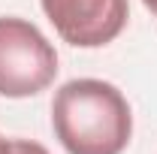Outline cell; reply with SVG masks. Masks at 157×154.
I'll return each mask as SVG.
<instances>
[{"label": "cell", "instance_id": "obj_6", "mask_svg": "<svg viewBox=\"0 0 157 154\" xmlns=\"http://www.w3.org/2000/svg\"><path fill=\"white\" fill-rule=\"evenodd\" d=\"M142 3H145L148 12H154V15H157V0H142Z\"/></svg>", "mask_w": 157, "mask_h": 154}, {"label": "cell", "instance_id": "obj_2", "mask_svg": "<svg viewBox=\"0 0 157 154\" xmlns=\"http://www.w3.org/2000/svg\"><path fill=\"white\" fill-rule=\"evenodd\" d=\"M58 70V52L36 24L18 15L0 18V97H36L55 82Z\"/></svg>", "mask_w": 157, "mask_h": 154}, {"label": "cell", "instance_id": "obj_1", "mask_svg": "<svg viewBox=\"0 0 157 154\" xmlns=\"http://www.w3.org/2000/svg\"><path fill=\"white\" fill-rule=\"evenodd\" d=\"M52 130L67 154H124L133 136V112L112 82L73 79L55 91Z\"/></svg>", "mask_w": 157, "mask_h": 154}, {"label": "cell", "instance_id": "obj_5", "mask_svg": "<svg viewBox=\"0 0 157 154\" xmlns=\"http://www.w3.org/2000/svg\"><path fill=\"white\" fill-rule=\"evenodd\" d=\"M0 154H12V139H3L0 136Z\"/></svg>", "mask_w": 157, "mask_h": 154}, {"label": "cell", "instance_id": "obj_4", "mask_svg": "<svg viewBox=\"0 0 157 154\" xmlns=\"http://www.w3.org/2000/svg\"><path fill=\"white\" fill-rule=\"evenodd\" d=\"M12 154H48V148L33 139H12Z\"/></svg>", "mask_w": 157, "mask_h": 154}, {"label": "cell", "instance_id": "obj_3", "mask_svg": "<svg viewBox=\"0 0 157 154\" xmlns=\"http://www.w3.org/2000/svg\"><path fill=\"white\" fill-rule=\"evenodd\" d=\"M58 37L76 48H103L121 37L130 0H39Z\"/></svg>", "mask_w": 157, "mask_h": 154}]
</instances>
